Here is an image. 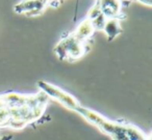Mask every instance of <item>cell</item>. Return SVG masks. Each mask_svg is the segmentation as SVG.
I'll use <instances>...</instances> for the list:
<instances>
[{
  "mask_svg": "<svg viewBox=\"0 0 152 140\" xmlns=\"http://www.w3.org/2000/svg\"><path fill=\"white\" fill-rule=\"evenodd\" d=\"M124 131L129 140H147L150 136H147L142 130L131 123H124Z\"/></svg>",
  "mask_w": 152,
  "mask_h": 140,
  "instance_id": "obj_8",
  "label": "cell"
},
{
  "mask_svg": "<svg viewBox=\"0 0 152 140\" xmlns=\"http://www.w3.org/2000/svg\"><path fill=\"white\" fill-rule=\"evenodd\" d=\"M122 1H123V2H127V4H129L131 1H134V0H122Z\"/></svg>",
  "mask_w": 152,
  "mask_h": 140,
  "instance_id": "obj_13",
  "label": "cell"
},
{
  "mask_svg": "<svg viewBox=\"0 0 152 140\" xmlns=\"http://www.w3.org/2000/svg\"><path fill=\"white\" fill-rule=\"evenodd\" d=\"M99 1L101 13L106 17V19L123 20L126 15L122 12V7H125L122 0H98Z\"/></svg>",
  "mask_w": 152,
  "mask_h": 140,
  "instance_id": "obj_5",
  "label": "cell"
},
{
  "mask_svg": "<svg viewBox=\"0 0 152 140\" xmlns=\"http://www.w3.org/2000/svg\"><path fill=\"white\" fill-rule=\"evenodd\" d=\"M91 22H92V24H93V27H94V29H95V31L96 30H102L103 29L104 24H105V22H106V17L103 14H101V15H99L97 18L92 20Z\"/></svg>",
  "mask_w": 152,
  "mask_h": 140,
  "instance_id": "obj_10",
  "label": "cell"
},
{
  "mask_svg": "<svg viewBox=\"0 0 152 140\" xmlns=\"http://www.w3.org/2000/svg\"><path fill=\"white\" fill-rule=\"evenodd\" d=\"M101 14L102 13H101V9H100L99 1H98V0H96L93 7H92L91 9H89V12H88L86 18H88L90 21H92V20H94L95 18H97L98 16L101 15Z\"/></svg>",
  "mask_w": 152,
  "mask_h": 140,
  "instance_id": "obj_9",
  "label": "cell"
},
{
  "mask_svg": "<svg viewBox=\"0 0 152 140\" xmlns=\"http://www.w3.org/2000/svg\"><path fill=\"white\" fill-rule=\"evenodd\" d=\"M38 87L48 98L57 101L63 106H65L66 108L70 109L72 111H76L77 108L81 105L75 96H72L69 92L65 91L64 89H61V87L54 85V84L41 80V81H38Z\"/></svg>",
  "mask_w": 152,
  "mask_h": 140,
  "instance_id": "obj_2",
  "label": "cell"
},
{
  "mask_svg": "<svg viewBox=\"0 0 152 140\" xmlns=\"http://www.w3.org/2000/svg\"><path fill=\"white\" fill-rule=\"evenodd\" d=\"M88 43H83L75 38L72 33L63 36L58 43L55 45V55L59 60L74 61L81 58L88 52Z\"/></svg>",
  "mask_w": 152,
  "mask_h": 140,
  "instance_id": "obj_1",
  "label": "cell"
},
{
  "mask_svg": "<svg viewBox=\"0 0 152 140\" xmlns=\"http://www.w3.org/2000/svg\"><path fill=\"white\" fill-rule=\"evenodd\" d=\"M103 32L105 33L108 42H113L117 36H119L122 33L123 29L121 27L120 20L118 19H106V22L103 26Z\"/></svg>",
  "mask_w": 152,
  "mask_h": 140,
  "instance_id": "obj_7",
  "label": "cell"
},
{
  "mask_svg": "<svg viewBox=\"0 0 152 140\" xmlns=\"http://www.w3.org/2000/svg\"><path fill=\"white\" fill-rule=\"evenodd\" d=\"M75 112L80 114L87 121H89L90 123H92L96 128H98L100 131H102L103 133L107 134L110 136L116 133L119 130V127H120L119 121L110 120V119L106 118L102 114L98 113L97 111L92 110V109H89L87 107H83L81 105L77 108V110Z\"/></svg>",
  "mask_w": 152,
  "mask_h": 140,
  "instance_id": "obj_3",
  "label": "cell"
},
{
  "mask_svg": "<svg viewBox=\"0 0 152 140\" xmlns=\"http://www.w3.org/2000/svg\"><path fill=\"white\" fill-rule=\"evenodd\" d=\"M137 2H140L141 4H144V5H147V7H151L152 5V0H134Z\"/></svg>",
  "mask_w": 152,
  "mask_h": 140,
  "instance_id": "obj_11",
  "label": "cell"
},
{
  "mask_svg": "<svg viewBox=\"0 0 152 140\" xmlns=\"http://www.w3.org/2000/svg\"><path fill=\"white\" fill-rule=\"evenodd\" d=\"M53 0H21L16 3L14 11L19 15H25L27 17H37L44 13L47 5Z\"/></svg>",
  "mask_w": 152,
  "mask_h": 140,
  "instance_id": "obj_4",
  "label": "cell"
},
{
  "mask_svg": "<svg viewBox=\"0 0 152 140\" xmlns=\"http://www.w3.org/2000/svg\"><path fill=\"white\" fill-rule=\"evenodd\" d=\"M12 139H13V135H11V134L0 136V140H12Z\"/></svg>",
  "mask_w": 152,
  "mask_h": 140,
  "instance_id": "obj_12",
  "label": "cell"
},
{
  "mask_svg": "<svg viewBox=\"0 0 152 140\" xmlns=\"http://www.w3.org/2000/svg\"><path fill=\"white\" fill-rule=\"evenodd\" d=\"M95 29L93 27V24L90 21L88 18H85L80 23L77 25L76 29L73 32H71L73 34V36L75 38H77L78 41L83 43H88V41L93 36Z\"/></svg>",
  "mask_w": 152,
  "mask_h": 140,
  "instance_id": "obj_6",
  "label": "cell"
}]
</instances>
